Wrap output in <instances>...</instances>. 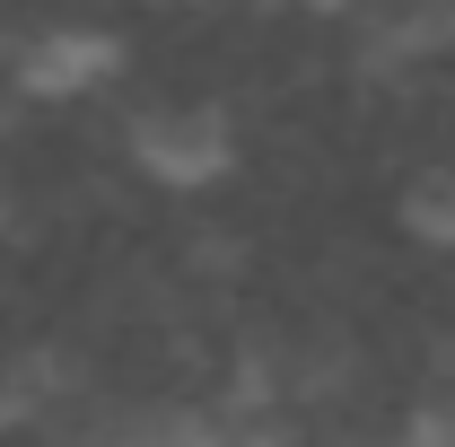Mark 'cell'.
<instances>
[{"instance_id":"6da1fadb","label":"cell","mask_w":455,"mask_h":447,"mask_svg":"<svg viewBox=\"0 0 455 447\" xmlns=\"http://www.w3.org/2000/svg\"><path fill=\"white\" fill-rule=\"evenodd\" d=\"M123 158L158 193H211L245 167V132L220 97H149L123 114Z\"/></svg>"},{"instance_id":"7a4b0ae2","label":"cell","mask_w":455,"mask_h":447,"mask_svg":"<svg viewBox=\"0 0 455 447\" xmlns=\"http://www.w3.org/2000/svg\"><path fill=\"white\" fill-rule=\"evenodd\" d=\"M123 61H132V45H123V27H106V18H36L27 36H9L0 88L18 106H79V97L106 88Z\"/></svg>"},{"instance_id":"3957f363","label":"cell","mask_w":455,"mask_h":447,"mask_svg":"<svg viewBox=\"0 0 455 447\" xmlns=\"http://www.w3.org/2000/svg\"><path fill=\"white\" fill-rule=\"evenodd\" d=\"M455 53V0H350V61L368 79H403Z\"/></svg>"},{"instance_id":"277c9868","label":"cell","mask_w":455,"mask_h":447,"mask_svg":"<svg viewBox=\"0 0 455 447\" xmlns=\"http://www.w3.org/2000/svg\"><path fill=\"white\" fill-rule=\"evenodd\" d=\"M395 220H403V237H411V246H429V255H455V150H429L420 167L403 175Z\"/></svg>"},{"instance_id":"5b68a950","label":"cell","mask_w":455,"mask_h":447,"mask_svg":"<svg viewBox=\"0 0 455 447\" xmlns=\"http://www.w3.org/2000/svg\"><path fill=\"white\" fill-rule=\"evenodd\" d=\"M403 430L420 447H455V342H438L411 378V403H403Z\"/></svg>"},{"instance_id":"8992f818","label":"cell","mask_w":455,"mask_h":447,"mask_svg":"<svg viewBox=\"0 0 455 447\" xmlns=\"http://www.w3.org/2000/svg\"><path fill=\"white\" fill-rule=\"evenodd\" d=\"M9 220H18V202H9V175H0V237H9Z\"/></svg>"},{"instance_id":"52a82bcc","label":"cell","mask_w":455,"mask_h":447,"mask_svg":"<svg viewBox=\"0 0 455 447\" xmlns=\"http://www.w3.org/2000/svg\"><path fill=\"white\" fill-rule=\"evenodd\" d=\"M289 9H350V0H289Z\"/></svg>"}]
</instances>
